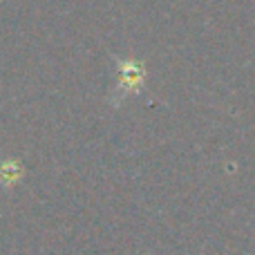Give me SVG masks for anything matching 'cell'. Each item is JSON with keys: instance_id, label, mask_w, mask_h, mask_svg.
Returning <instances> with one entry per match:
<instances>
[{"instance_id": "obj_1", "label": "cell", "mask_w": 255, "mask_h": 255, "mask_svg": "<svg viewBox=\"0 0 255 255\" xmlns=\"http://www.w3.org/2000/svg\"><path fill=\"white\" fill-rule=\"evenodd\" d=\"M145 79V70L139 61H132L128 58L119 65V83H117V92L121 97H128V94H136L143 85Z\"/></svg>"}]
</instances>
